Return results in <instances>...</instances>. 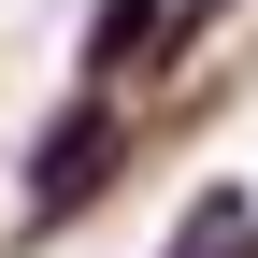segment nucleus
I'll use <instances>...</instances> for the list:
<instances>
[{"label":"nucleus","mask_w":258,"mask_h":258,"mask_svg":"<svg viewBox=\"0 0 258 258\" xmlns=\"http://www.w3.org/2000/svg\"><path fill=\"white\" fill-rule=\"evenodd\" d=\"M129 57H158V0H101L86 15V86H115Z\"/></svg>","instance_id":"nucleus-2"},{"label":"nucleus","mask_w":258,"mask_h":258,"mask_svg":"<svg viewBox=\"0 0 258 258\" xmlns=\"http://www.w3.org/2000/svg\"><path fill=\"white\" fill-rule=\"evenodd\" d=\"M115 158H129V129H115V101H101V86H86V101L43 129V158H29V230H72V215L115 186Z\"/></svg>","instance_id":"nucleus-1"}]
</instances>
